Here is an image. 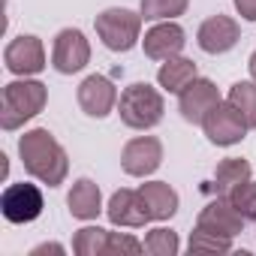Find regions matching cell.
I'll use <instances>...</instances> for the list:
<instances>
[{
	"label": "cell",
	"instance_id": "obj_10",
	"mask_svg": "<svg viewBox=\"0 0 256 256\" xmlns=\"http://www.w3.org/2000/svg\"><path fill=\"white\" fill-rule=\"evenodd\" d=\"M217 102H220L217 84H214L211 78H199V76L178 94V112H181V118H184L187 124H199V126H202L205 114H208Z\"/></svg>",
	"mask_w": 256,
	"mask_h": 256
},
{
	"label": "cell",
	"instance_id": "obj_3",
	"mask_svg": "<svg viewBox=\"0 0 256 256\" xmlns=\"http://www.w3.org/2000/svg\"><path fill=\"white\" fill-rule=\"evenodd\" d=\"M163 112H166L163 94L148 82H133L118 96V114L130 130H151L163 120Z\"/></svg>",
	"mask_w": 256,
	"mask_h": 256
},
{
	"label": "cell",
	"instance_id": "obj_6",
	"mask_svg": "<svg viewBox=\"0 0 256 256\" xmlns=\"http://www.w3.org/2000/svg\"><path fill=\"white\" fill-rule=\"evenodd\" d=\"M46 208V199H42V190L36 184H10L4 190V196H0V211H4V217L16 226L22 223H34Z\"/></svg>",
	"mask_w": 256,
	"mask_h": 256
},
{
	"label": "cell",
	"instance_id": "obj_17",
	"mask_svg": "<svg viewBox=\"0 0 256 256\" xmlns=\"http://www.w3.org/2000/svg\"><path fill=\"white\" fill-rule=\"evenodd\" d=\"M139 193L151 211V220H169L178 211V193L166 181H148L139 187Z\"/></svg>",
	"mask_w": 256,
	"mask_h": 256
},
{
	"label": "cell",
	"instance_id": "obj_27",
	"mask_svg": "<svg viewBox=\"0 0 256 256\" xmlns=\"http://www.w3.org/2000/svg\"><path fill=\"white\" fill-rule=\"evenodd\" d=\"M235 10L244 22H256V0H235Z\"/></svg>",
	"mask_w": 256,
	"mask_h": 256
},
{
	"label": "cell",
	"instance_id": "obj_4",
	"mask_svg": "<svg viewBox=\"0 0 256 256\" xmlns=\"http://www.w3.org/2000/svg\"><path fill=\"white\" fill-rule=\"evenodd\" d=\"M142 22H145L142 12L124 10V6H112V10H102L94 18V28H96V36L102 40V46L108 52H130L139 42Z\"/></svg>",
	"mask_w": 256,
	"mask_h": 256
},
{
	"label": "cell",
	"instance_id": "obj_11",
	"mask_svg": "<svg viewBox=\"0 0 256 256\" xmlns=\"http://www.w3.org/2000/svg\"><path fill=\"white\" fill-rule=\"evenodd\" d=\"M238 40H241V28L229 16H211L196 30V42L205 54H226L238 46Z\"/></svg>",
	"mask_w": 256,
	"mask_h": 256
},
{
	"label": "cell",
	"instance_id": "obj_16",
	"mask_svg": "<svg viewBox=\"0 0 256 256\" xmlns=\"http://www.w3.org/2000/svg\"><path fill=\"white\" fill-rule=\"evenodd\" d=\"M66 205H70V214L76 220H96L100 211H102V193L96 187V181L90 178H78L66 196Z\"/></svg>",
	"mask_w": 256,
	"mask_h": 256
},
{
	"label": "cell",
	"instance_id": "obj_23",
	"mask_svg": "<svg viewBox=\"0 0 256 256\" xmlns=\"http://www.w3.org/2000/svg\"><path fill=\"white\" fill-rule=\"evenodd\" d=\"M187 250H190V253H229V250H232V238H226V235H217V232H211V229L196 226V229L190 232Z\"/></svg>",
	"mask_w": 256,
	"mask_h": 256
},
{
	"label": "cell",
	"instance_id": "obj_15",
	"mask_svg": "<svg viewBox=\"0 0 256 256\" xmlns=\"http://www.w3.org/2000/svg\"><path fill=\"white\" fill-rule=\"evenodd\" d=\"M184 42H187V34H184V28L175 24V22H160V24H154V28L145 34V40H142L145 54H148L151 60L178 58V54L184 52Z\"/></svg>",
	"mask_w": 256,
	"mask_h": 256
},
{
	"label": "cell",
	"instance_id": "obj_12",
	"mask_svg": "<svg viewBox=\"0 0 256 256\" xmlns=\"http://www.w3.org/2000/svg\"><path fill=\"white\" fill-rule=\"evenodd\" d=\"M76 100H78V108L88 114V118H106L112 114V108L118 106V88L112 78L106 76H88L78 90H76Z\"/></svg>",
	"mask_w": 256,
	"mask_h": 256
},
{
	"label": "cell",
	"instance_id": "obj_8",
	"mask_svg": "<svg viewBox=\"0 0 256 256\" xmlns=\"http://www.w3.org/2000/svg\"><path fill=\"white\" fill-rule=\"evenodd\" d=\"M163 163V142L157 136H136L120 151V169L133 178H148Z\"/></svg>",
	"mask_w": 256,
	"mask_h": 256
},
{
	"label": "cell",
	"instance_id": "obj_13",
	"mask_svg": "<svg viewBox=\"0 0 256 256\" xmlns=\"http://www.w3.org/2000/svg\"><path fill=\"white\" fill-rule=\"evenodd\" d=\"M106 214L114 226H126V229H139L151 220V211H148L139 190H114Z\"/></svg>",
	"mask_w": 256,
	"mask_h": 256
},
{
	"label": "cell",
	"instance_id": "obj_1",
	"mask_svg": "<svg viewBox=\"0 0 256 256\" xmlns=\"http://www.w3.org/2000/svg\"><path fill=\"white\" fill-rule=\"evenodd\" d=\"M18 157L24 163V172L30 178H36L40 184L48 187H60L66 181L70 172V157L64 151V145L54 139L52 130L46 126H36V130H28L18 139Z\"/></svg>",
	"mask_w": 256,
	"mask_h": 256
},
{
	"label": "cell",
	"instance_id": "obj_20",
	"mask_svg": "<svg viewBox=\"0 0 256 256\" xmlns=\"http://www.w3.org/2000/svg\"><path fill=\"white\" fill-rule=\"evenodd\" d=\"M226 100L238 108L244 124L250 130H256V82H235L226 94Z\"/></svg>",
	"mask_w": 256,
	"mask_h": 256
},
{
	"label": "cell",
	"instance_id": "obj_28",
	"mask_svg": "<svg viewBox=\"0 0 256 256\" xmlns=\"http://www.w3.org/2000/svg\"><path fill=\"white\" fill-rule=\"evenodd\" d=\"M42 253H54V256H64V253H66V247H64V244H36V247L30 250V256H42Z\"/></svg>",
	"mask_w": 256,
	"mask_h": 256
},
{
	"label": "cell",
	"instance_id": "obj_25",
	"mask_svg": "<svg viewBox=\"0 0 256 256\" xmlns=\"http://www.w3.org/2000/svg\"><path fill=\"white\" fill-rule=\"evenodd\" d=\"M229 202L238 208V214L244 217V220H256V181H241L238 187H232L229 193Z\"/></svg>",
	"mask_w": 256,
	"mask_h": 256
},
{
	"label": "cell",
	"instance_id": "obj_21",
	"mask_svg": "<svg viewBox=\"0 0 256 256\" xmlns=\"http://www.w3.org/2000/svg\"><path fill=\"white\" fill-rule=\"evenodd\" d=\"M108 247V229L100 226H82L72 238V250L78 256H106Z\"/></svg>",
	"mask_w": 256,
	"mask_h": 256
},
{
	"label": "cell",
	"instance_id": "obj_26",
	"mask_svg": "<svg viewBox=\"0 0 256 256\" xmlns=\"http://www.w3.org/2000/svg\"><path fill=\"white\" fill-rule=\"evenodd\" d=\"M145 250V244L142 241H136L133 235H120V232H108V247H106V256L108 253H142Z\"/></svg>",
	"mask_w": 256,
	"mask_h": 256
},
{
	"label": "cell",
	"instance_id": "obj_22",
	"mask_svg": "<svg viewBox=\"0 0 256 256\" xmlns=\"http://www.w3.org/2000/svg\"><path fill=\"white\" fill-rule=\"evenodd\" d=\"M190 0H139V12L145 22H172L184 16Z\"/></svg>",
	"mask_w": 256,
	"mask_h": 256
},
{
	"label": "cell",
	"instance_id": "obj_2",
	"mask_svg": "<svg viewBox=\"0 0 256 256\" xmlns=\"http://www.w3.org/2000/svg\"><path fill=\"white\" fill-rule=\"evenodd\" d=\"M48 102V88L36 78H16L4 88V102H0V126L6 133L24 126L30 118H36Z\"/></svg>",
	"mask_w": 256,
	"mask_h": 256
},
{
	"label": "cell",
	"instance_id": "obj_18",
	"mask_svg": "<svg viewBox=\"0 0 256 256\" xmlns=\"http://www.w3.org/2000/svg\"><path fill=\"white\" fill-rule=\"evenodd\" d=\"M193 78H196V64H193L190 58H181V54L163 60L160 70H157V82H160V88L169 90V94H181Z\"/></svg>",
	"mask_w": 256,
	"mask_h": 256
},
{
	"label": "cell",
	"instance_id": "obj_24",
	"mask_svg": "<svg viewBox=\"0 0 256 256\" xmlns=\"http://www.w3.org/2000/svg\"><path fill=\"white\" fill-rule=\"evenodd\" d=\"M145 250L151 256H175L181 250V241H178V232L166 229V226H157L145 235Z\"/></svg>",
	"mask_w": 256,
	"mask_h": 256
},
{
	"label": "cell",
	"instance_id": "obj_19",
	"mask_svg": "<svg viewBox=\"0 0 256 256\" xmlns=\"http://www.w3.org/2000/svg\"><path fill=\"white\" fill-rule=\"evenodd\" d=\"M250 163L247 160H241V157H226V160H220V166H217V172H214V187H217V196H226L232 187H238L241 181H247L250 178Z\"/></svg>",
	"mask_w": 256,
	"mask_h": 256
},
{
	"label": "cell",
	"instance_id": "obj_29",
	"mask_svg": "<svg viewBox=\"0 0 256 256\" xmlns=\"http://www.w3.org/2000/svg\"><path fill=\"white\" fill-rule=\"evenodd\" d=\"M247 66H250V78L256 82V52L250 54V60H247Z\"/></svg>",
	"mask_w": 256,
	"mask_h": 256
},
{
	"label": "cell",
	"instance_id": "obj_9",
	"mask_svg": "<svg viewBox=\"0 0 256 256\" xmlns=\"http://www.w3.org/2000/svg\"><path fill=\"white\" fill-rule=\"evenodd\" d=\"M4 64L12 76H36L42 72L48 64H46V48H42V40L40 36H30V34H22L16 40H10V46L4 48Z\"/></svg>",
	"mask_w": 256,
	"mask_h": 256
},
{
	"label": "cell",
	"instance_id": "obj_5",
	"mask_svg": "<svg viewBox=\"0 0 256 256\" xmlns=\"http://www.w3.org/2000/svg\"><path fill=\"white\" fill-rule=\"evenodd\" d=\"M202 130L208 136L211 145H220V148H229V145H238L244 142L250 126L244 124V118L238 114V108L229 102V100H220L202 120Z\"/></svg>",
	"mask_w": 256,
	"mask_h": 256
},
{
	"label": "cell",
	"instance_id": "obj_14",
	"mask_svg": "<svg viewBox=\"0 0 256 256\" xmlns=\"http://www.w3.org/2000/svg\"><path fill=\"white\" fill-rule=\"evenodd\" d=\"M244 223H247V220L238 214V208L229 202V196H217V199H211V202L199 211V220H196V226L211 229V232L226 235V238H235V235L244 229Z\"/></svg>",
	"mask_w": 256,
	"mask_h": 256
},
{
	"label": "cell",
	"instance_id": "obj_7",
	"mask_svg": "<svg viewBox=\"0 0 256 256\" xmlns=\"http://www.w3.org/2000/svg\"><path fill=\"white\" fill-rule=\"evenodd\" d=\"M88 60H90L88 36L78 28H64L54 36V46H52V66L60 76H72V72H82L88 66Z\"/></svg>",
	"mask_w": 256,
	"mask_h": 256
}]
</instances>
